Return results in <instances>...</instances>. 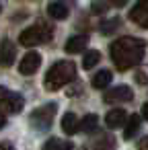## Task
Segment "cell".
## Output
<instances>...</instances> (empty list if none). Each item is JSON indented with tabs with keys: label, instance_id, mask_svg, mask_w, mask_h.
<instances>
[{
	"label": "cell",
	"instance_id": "1",
	"mask_svg": "<svg viewBox=\"0 0 148 150\" xmlns=\"http://www.w3.org/2000/svg\"><path fill=\"white\" fill-rule=\"evenodd\" d=\"M109 54H111V60H113L115 68L125 72V70L138 66L144 60L146 43L138 37H119L111 43Z\"/></svg>",
	"mask_w": 148,
	"mask_h": 150
},
{
	"label": "cell",
	"instance_id": "2",
	"mask_svg": "<svg viewBox=\"0 0 148 150\" xmlns=\"http://www.w3.org/2000/svg\"><path fill=\"white\" fill-rule=\"evenodd\" d=\"M74 78H76V64L70 60H62V62H56L47 70V74L43 78V86L47 91H60Z\"/></svg>",
	"mask_w": 148,
	"mask_h": 150
},
{
	"label": "cell",
	"instance_id": "3",
	"mask_svg": "<svg viewBox=\"0 0 148 150\" xmlns=\"http://www.w3.org/2000/svg\"><path fill=\"white\" fill-rule=\"evenodd\" d=\"M50 39H52V27L50 25H43V23L31 25V27H27L19 35V43L25 45V47H35V45L47 43Z\"/></svg>",
	"mask_w": 148,
	"mask_h": 150
},
{
	"label": "cell",
	"instance_id": "4",
	"mask_svg": "<svg viewBox=\"0 0 148 150\" xmlns=\"http://www.w3.org/2000/svg\"><path fill=\"white\" fill-rule=\"evenodd\" d=\"M56 111H58L56 103H47V105H43V107L35 109V111L31 113L29 121H31V123H33V127H37V129H47V127L52 125V121H54Z\"/></svg>",
	"mask_w": 148,
	"mask_h": 150
},
{
	"label": "cell",
	"instance_id": "5",
	"mask_svg": "<svg viewBox=\"0 0 148 150\" xmlns=\"http://www.w3.org/2000/svg\"><path fill=\"white\" fill-rule=\"evenodd\" d=\"M25 105V99L19 93H11L6 86H0V109L8 113H21Z\"/></svg>",
	"mask_w": 148,
	"mask_h": 150
},
{
	"label": "cell",
	"instance_id": "6",
	"mask_svg": "<svg viewBox=\"0 0 148 150\" xmlns=\"http://www.w3.org/2000/svg\"><path fill=\"white\" fill-rule=\"evenodd\" d=\"M132 99H134V91L125 84H117V86H113L111 91H107L103 95L105 103H127Z\"/></svg>",
	"mask_w": 148,
	"mask_h": 150
},
{
	"label": "cell",
	"instance_id": "7",
	"mask_svg": "<svg viewBox=\"0 0 148 150\" xmlns=\"http://www.w3.org/2000/svg\"><path fill=\"white\" fill-rule=\"evenodd\" d=\"M39 66H41V56L37 52H29V54L23 56V60L19 64V72L25 74V76H31L39 70Z\"/></svg>",
	"mask_w": 148,
	"mask_h": 150
},
{
	"label": "cell",
	"instance_id": "8",
	"mask_svg": "<svg viewBox=\"0 0 148 150\" xmlns=\"http://www.w3.org/2000/svg\"><path fill=\"white\" fill-rule=\"evenodd\" d=\"M130 21L142 29H148V0H138V4L130 11Z\"/></svg>",
	"mask_w": 148,
	"mask_h": 150
},
{
	"label": "cell",
	"instance_id": "9",
	"mask_svg": "<svg viewBox=\"0 0 148 150\" xmlns=\"http://www.w3.org/2000/svg\"><path fill=\"white\" fill-rule=\"evenodd\" d=\"M15 58H17L15 43L11 39H2V41H0V64H2V66H13Z\"/></svg>",
	"mask_w": 148,
	"mask_h": 150
},
{
	"label": "cell",
	"instance_id": "10",
	"mask_svg": "<svg viewBox=\"0 0 148 150\" xmlns=\"http://www.w3.org/2000/svg\"><path fill=\"white\" fill-rule=\"evenodd\" d=\"M125 121H127V115H125L123 109H111V111L105 115V125H107L109 129H117V127L125 125Z\"/></svg>",
	"mask_w": 148,
	"mask_h": 150
},
{
	"label": "cell",
	"instance_id": "11",
	"mask_svg": "<svg viewBox=\"0 0 148 150\" xmlns=\"http://www.w3.org/2000/svg\"><path fill=\"white\" fill-rule=\"evenodd\" d=\"M86 43H89V37H86V35H74V37L68 39L66 52H68V54H78V52H82V50L86 47Z\"/></svg>",
	"mask_w": 148,
	"mask_h": 150
},
{
	"label": "cell",
	"instance_id": "12",
	"mask_svg": "<svg viewBox=\"0 0 148 150\" xmlns=\"http://www.w3.org/2000/svg\"><path fill=\"white\" fill-rule=\"evenodd\" d=\"M78 127H80V121H78V117H76L74 113H64V115H62V129H64L68 136L76 134Z\"/></svg>",
	"mask_w": 148,
	"mask_h": 150
},
{
	"label": "cell",
	"instance_id": "13",
	"mask_svg": "<svg viewBox=\"0 0 148 150\" xmlns=\"http://www.w3.org/2000/svg\"><path fill=\"white\" fill-rule=\"evenodd\" d=\"M111 78H113L111 70H99V72L93 76L91 84H93L95 88H107V86L111 84Z\"/></svg>",
	"mask_w": 148,
	"mask_h": 150
},
{
	"label": "cell",
	"instance_id": "14",
	"mask_svg": "<svg viewBox=\"0 0 148 150\" xmlns=\"http://www.w3.org/2000/svg\"><path fill=\"white\" fill-rule=\"evenodd\" d=\"M140 115H130L127 117V121H125V129H123V138L125 140H132L136 134H138V129H140Z\"/></svg>",
	"mask_w": 148,
	"mask_h": 150
},
{
	"label": "cell",
	"instance_id": "15",
	"mask_svg": "<svg viewBox=\"0 0 148 150\" xmlns=\"http://www.w3.org/2000/svg\"><path fill=\"white\" fill-rule=\"evenodd\" d=\"M47 13H50L52 19H56V21H64V19L68 17V6H66L64 2H52V4L47 6Z\"/></svg>",
	"mask_w": 148,
	"mask_h": 150
},
{
	"label": "cell",
	"instance_id": "16",
	"mask_svg": "<svg viewBox=\"0 0 148 150\" xmlns=\"http://www.w3.org/2000/svg\"><path fill=\"white\" fill-rule=\"evenodd\" d=\"M72 142L68 140H60V138H50L45 144H43V150H72Z\"/></svg>",
	"mask_w": 148,
	"mask_h": 150
},
{
	"label": "cell",
	"instance_id": "17",
	"mask_svg": "<svg viewBox=\"0 0 148 150\" xmlns=\"http://www.w3.org/2000/svg\"><path fill=\"white\" fill-rule=\"evenodd\" d=\"M97 121H99V117H97L95 113H89V115L82 117V121H80V129L86 132V134H93V132L97 129Z\"/></svg>",
	"mask_w": 148,
	"mask_h": 150
},
{
	"label": "cell",
	"instance_id": "18",
	"mask_svg": "<svg viewBox=\"0 0 148 150\" xmlns=\"http://www.w3.org/2000/svg\"><path fill=\"white\" fill-rule=\"evenodd\" d=\"M113 148H115L113 136H101V138L95 142V146H93V150H113Z\"/></svg>",
	"mask_w": 148,
	"mask_h": 150
},
{
	"label": "cell",
	"instance_id": "19",
	"mask_svg": "<svg viewBox=\"0 0 148 150\" xmlns=\"http://www.w3.org/2000/svg\"><path fill=\"white\" fill-rule=\"evenodd\" d=\"M99 60H101V54H99L97 50H93V52H89V54L84 56V60H82V68L91 70V68H95V66L99 64Z\"/></svg>",
	"mask_w": 148,
	"mask_h": 150
},
{
	"label": "cell",
	"instance_id": "20",
	"mask_svg": "<svg viewBox=\"0 0 148 150\" xmlns=\"http://www.w3.org/2000/svg\"><path fill=\"white\" fill-rule=\"evenodd\" d=\"M117 27H119V19H111V21H105V23L101 25V31H103L105 35H109V33H113Z\"/></svg>",
	"mask_w": 148,
	"mask_h": 150
},
{
	"label": "cell",
	"instance_id": "21",
	"mask_svg": "<svg viewBox=\"0 0 148 150\" xmlns=\"http://www.w3.org/2000/svg\"><path fill=\"white\" fill-rule=\"evenodd\" d=\"M105 0H95V2H93V11L95 13H105Z\"/></svg>",
	"mask_w": 148,
	"mask_h": 150
},
{
	"label": "cell",
	"instance_id": "22",
	"mask_svg": "<svg viewBox=\"0 0 148 150\" xmlns=\"http://www.w3.org/2000/svg\"><path fill=\"white\" fill-rule=\"evenodd\" d=\"M136 80H138L140 84H146V82H148V70H140V72L136 74Z\"/></svg>",
	"mask_w": 148,
	"mask_h": 150
},
{
	"label": "cell",
	"instance_id": "23",
	"mask_svg": "<svg viewBox=\"0 0 148 150\" xmlns=\"http://www.w3.org/2000/svg\"><path fill=\"white\" fill-rule=\"evenodd\" d=\"M80 93H82V84H80V82H78V84H74V86H72V91H68V95H70V97L80 95Z\"/></svg>",
	"mask_w": 148,
	"mask_h": 150
},
{
	"label": "cell",
	"instance_id": "24",
	"mask_svg": "<svg viewBox=\"0 0 148 150\" xmlns=\"http://www.w3.org/2000/svg\"><path fill=\"white\" fill-rule=\"evenodd\" d=\"M138 150H148V136H146V138L138 144Z\"/></svg>",
	"mask_w": 148,
	"mask_h": 150
},
{
	"label": "cell",
	"instance_id": "25",
	"mask_svg": "<svg viewBox=\"0 0 148 150\" xmlns=\"http://www.w3.org/2000/svg\"><path fill=\"white\" fill-rule=\"evenodd\" d=\"M0 150H15V148H13V144H8V142H2V144H0Z\"/></svg>",
	"mask_w": 148,
	"mask_h": 150
},
{
	"label": "cell",
	"instance_id": "26",
	"mask_svg": "<svg viewBox=\"0 0 148 150\" xmlns=\"http://www.w3.org/2000/svg\"><path fill=\"white\" fill-rule=\"evenodd\" d=\"M109 2H111L113 6H123V4L127 2V0H109Z\"/></svg>",
	"mask_w": 148,
	"mask_h": 150
},
{
	"label": "cell",
	"instance_id": "27",
	"mask_svg": "<svg viewBox=\"0 0 148 150\" xmlns=\"http://www.w3.org/2000/svg\"><path fill=\"white\" fill-rule=\"evenodd\" d=\"M142 115H144V119H148V101L142 105Z\"/></svg>",
	"mask_w": 148,
	"mask_h": 150
},
{
	"label": "cell",
	"instance_id": "28",
	"mask_svg": "<svg viewBox=\"0 0 148 150\" xmlns=\"http://www.w3.org/2000/svg\"><path fill=\"white\" fill-rule=\"evenodd\" d=\"M4 125H6V117H4L2 113H0V129H2Z\"/></svg>",
	"mask_w": 148,
	"mask_h": 150
},
{
	"label": "cell",
	"instance_id": "29",
	"mask_svg": "<svg viewBox=\"0 0 148 150\" xmlns=\"http://www.w3.org/2000/svg\"><path fill=\"white\" fill-rule=\"evenodd\" d=\"M0 11H2V6H0Z\"/></svg>",
	"mask_w": 148,
	"mask_h": 150
}]
</instances>
